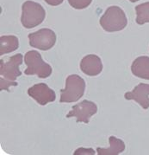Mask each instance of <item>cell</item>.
<instances>
[{
  "label": "cell",
  "mask_w": 149,
  "mask_h": 155,
  "mask_svg": "<svg viewBox=\"0 0 149 155\" xmlns=\"http://www.w3.org/2000/svg\"><path fill=\"white\" fill-rule=\"evenodd\" d=\"M24 62L27 65L24 74L27 75H37L39 78H48L52 74V68L45 62L42 55L36 50H30L24 56Z\"/></svg>",
  "instance_id": "obj_1"
},
{
  "label": "cell",
  "mask_w": 149,
  "mask_h": 155,
  "mask_svg": "<svg viewBox=\"0 0 149 155\" xmlns=\"http://www.w3.org/2000/svg\"><path fill=\"white\" fill-rule=\"evenodd\" d=\"M98 112L97 105L90 101H83L80 103L76 104L73 107L72 110L67 115V118H76L77 122L89 123L90 119Z\"/></svg>",
  "instance_id": "obj_6"
},
{
  "label": "cell",
  "mask_w": 149,
  "mask_h": 155,
  "mask_svg": "<svg viewBox=\"0 0 149 155\" xmlns=\"http://www.w3.org/2000/svg\"><path fill=\"white\" fill-rule=\"evenodd\" d=\"M28 94L42 106L53 102L56 99L55 92L46 83H38L30 87L28 89Z\"/></svg>",
  "instance_id": "obj_8"
},
{
  "label": "cell",
  "mask_w": 149,
  "mask_h": 155,
  "mask_svg": "<svg viewBox=\"0 0 149 155\" xmlns=\"http://www.w3.org/2000/svg\"><path fill=\"white\" fill-rule=\"evenodd\" d=\"M126 100H134L142 107L144 109L149 107V84L140 83L136 87L124 94Z\"/></svg>",
  "instance_id": "obj_9"
},
{
  "label": "cell",
  "mask_w": 149,
  "mask_h": 155,
  "mask_svg": "<svg viewBox=\"0 0 149 155\" xmlns=\"http://www.w3.org/2000/svg\"><path fill=\"white\" fill-rule=\"evenodd\" d=\"M127 23L125 13L118 6H111L107 9L100 19V25L104 31L109 32L122 31L126 27Z\"/></svg>",
  "instance_id": "obj_3"
},
{
  "label": "cell",
  "mask_w": 149,
  "mask_h": 155,
  "mask_svg": "<svg viewBox=\"0 0 149 155\" xmlns=\"http://www.w3.org/2000/svg\"><path fill=\"white\" fill-rule=\"evenodd\" d=\"M30 46L41 50H48L56 42L55 33L49 29H42L29 35Z\"/></svg>",
  "instance_id": "obj_5"
},
{
  "label": "cell",
  "mask_w": 149,
  "mask_h": 155,
  "mask_svg": "<svg viewBox=\"0 0 149 155\" xmlns=\"http://www.w3.org/2000/svg\"><path fill=\"white\" fill-rule=\"evenodd\" d=\"M78 154H95L93 149H85V148H79L76 150L74 153V155Z\"/></svg>",
  "instance_id": "obj_17"
},
{
  "label": "cell",
  "mask_w": 149,
  "mask_h": 155,
  "mask_svg": "<svg viewBox=\"0 0 149 155\" xmlns=\"http://www.w3.org/2000/svg\"><path fill=\"white\" fill-rule=\"evenodd\" d=\"M80 68L84 74L89 76H96L102 72L103 63L98 56L88 55L81 60Z\"/></svg>",
  "instance_id": "obj_10"
},
{
  "label": "cell",
  "mask_w": 149,
  "mask_h": 155,
  "mask_svg": "<svg viewBox=\"0 0 149 155\" xmlns=\"http://www.w3.org/2000/svg\"><path fill=\"white\" fill-rule=\"evenodd\" d=\"M23 56L22 54H17L10 57L7 61L0 60V74L5 77L7 80L15 81L22 74L19 66L23 63Z\"/></svg>",
  "instance_id": "obj_7"
},
{
  "label": "cell",
  "mask_w": 149,
  "mask_h": 155,
  "mask_svg": "<svg viewBox=\"0 0 149 155\" xmlns=\"http://www.w3.org/2000/svg\"><path fill=\"white\" fill-rule=\"evenodd\" d=\"M68 2L75 9H84L92 3V0H68Z\"/></svg>",
  "instance_id": "obj_15"
},
{
  "label": "cell",
  "mask_w": 149,
  "mask_h": 155,
  "mask_svg": "<svg viewBox=\"0 0 149 155\" xmlns=\"http://www.w3.org/2000/svg\"><path fill=\"white\" fill-rule=\"evenodd\" d=\"M110 145L109 148H98L97 149L98 154L99 155H117L123 153L125 150V144L123 140H119L114 136H110Z\"/></svg>",
  "instance_id": "obj_12"
},
{
  "label": "cell",
  "mask_w": 149,
  "mask_h": 155,
  "mask_svg": "<svg viewBox=\"0 0 149 155\" xmlns=\"http://www.w3.org/2000/svg\"><path fill=\"white\" fill-rule=\"evenodd\" d=\"M85 90V81L78 74H71L66 81V87L61 91L60 101L71 103L75 102L84 95Z\"/></svg>",
  "instance_id": "obj_2"
},
{
  "label": "cell",
  "mask_w": 149,
  "mask_h": 155,
  "mask_svg": "<svg viewBox=\"0 0 149 155\" xmlns=\"http://www.w3.org/2000/svg\"><path fill=\"white\" fill-rule=\"evenodd\" d=\"M131 71L135 76L149 80V57L140 56L133 62L131 65Z\"/></svg>",
  "instance_id": "obj_11"
},
{
  "label": "cell",
  "mask_w": 149,
  "mask_h": 155,
  "mask_svg": "<svg viewBox=\"0 0 149 155\" xmlns=\"http://www.w3.org/2000/svg\"><path fill=\"white\" fill-rule=\"evenodd\" d=\"M45 1L51 5H58L63 2V0H45Z\"/></svg>",
  "instance_id": "obj_18"
},
{
  "label": "cell",
  "mask_w": 149,
  "mask_h": 155,
  "mask_svg": "<svg viewBox=\"0 0 149 155\" xmlns=\"http://www.w3.org/2000/svg\"><path fill=\"white\" fill-rule=\"evenodd\" d=\"M131 2H136V1H138V0H130Z\"/></svg>",
  "instance_id": "obj_19"
},
{
  "label": "cell",
  "mask_w": 149,
  "mask_h": 155,
  "mask_svg": "<svg viewBox=\"0 0 149 155\" xmlns=\"http://www.w3.org/2000/svg\"><path fill=\"white\" fill-rule=\"evenodd\" d=\"M19 43L17 37L14 36H5L0 38V55L15 51L18 48Z\"/></svg>",
  "instance_id": "obj_13"
},
{
  "label": "cell",
  "mask_w": 149,
  "mask_h": 155,
  "mask_svg": "<svg viewBox=\"0 0 149 155\" xmlns=\"http://www.w3.org/2000/svg\"><path fill=\"white\" fill-rule=\"evenodd\" d=\"M0 82H1V87H0L1 90H8L9 91V87L11 86H17V83L16 81H11L10 80L5 81V80H3V78L0 79Z\"/></svg>",
  "instance_id": "obj_16"
},
{
  "label": "cell",
  "mask_w": 149,
  "mask_h": 155,
  "mask_svg": "<svg viewBox=\"0 0 149 155\" xmlns=\"http://www.w3.org/2000/svg\"><path fill=\"white\" fill-rule=\"evenodd\" d=\"M135 11L137 14L136 23L138 25L149 23V2L137 5Z\"/></svg>",
  "instance_id": "obj_14"
},
{
  "label": "cell",
  "mask_w": 149,
  "mask_h": 155,
  "mask_svg": "<svg viewBox=\"0 0 149 155\" xmlns=\"http://www.w3.org/2000/svg\"><path fill=\"white\" fill-rule=\"evenodd\" d=\"M46 12L43 7L40 4L27 1L23 5L22 12V25L27 29L36 27L42 23L45 18Z\"/></svg>",
  "instance_id": "obj_4"
}]
</instances>
